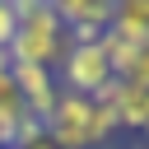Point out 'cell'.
I'll list each match as a JSON object with an SVG mask.
<instances>
[{
  "label": "cell",
  "mask_w": 149,
  "mask_h": 149,
  "mask_svg": "<svg viewBox=\"0 0 149 149\" xmlns=\"http://www.w3.org/2000/svg\"><path fill=\"white\" fill-rule=\"evenodd\" d=\"M116 112L98 98H79V93H65L56 98V112L47 121V140L56 149H107V140L116 135Z\"/></svg>",
  "instance_id": "1"
},
{
  "label": "cell",
  "mask_w": 149,
  "mask_h": 149,
  "mask_svg": "<svg viewBox=\"0 0 149 149\" xmlns=\"http://www.w3.org/2000/svg\"><path fill=\"white\" fill-rule=\"evenodd\" d=\"M19 33L9 42V65H47L56 70L65 56V28L56 19L51 0H14Z\"/></svg>",
  "instance_id": "2"
},
{
  "label": "cell",
  "mask_w": 149,
  "mask_h": 149,
  "mask_svg": "<svg viewBox=\"0 0 149 149\" xmlns=\"http://www.w3.org/2000/svg\"><path fill=\"white\" fill-rule=\"evenodd\" d=\"M112 79H116V74H112V65H107V56H102L98 42H93V47H65V56H61V88H65V93L98 98Z\"/></svg>",
  "instance_id": "3"
},
{
  "label": "cell",
  "mask_w": 149,
  "mask_h": 149,
  "mask_svg": "<svg viewBox=\"0 0 149 149\" xmlns=\"http://www.w3.org/2000/svg\"><path fill=\"white\" fill-rule=\"evenodd\" d=\"M9 79H14V88H19L23 107H28V116H37V121L47 126L51 112H56V98H61L56 74H51L47 65H9Z\"/></svg>",
  "instance_id": "4"
},
{
  "label": "cell",
  "mask_w": 149,
  "mask_h": 149,
  "mask_svg": "<svg viewBox=\"0 0 149 149\" xmlns=\"http://www.w3.org/2000/svg\"><path fill=\"white\" fill-rule=\"evenodd\" d=\"M61 28H112L116 0H51Z\"/></svg>",
  "instance_id": "5"
},
{
  "label": "cell",
  "mask_w": 149,
  "mask_h": 149,
  "mask_svg": "<svg viewBox=\"0 0 149 149\" xmlns=\"http://www.w3.org/2000/svg\"><path fill=\"white\" fill-rule=\"evenodd\" d=\"M112 33H121L135 47H149V0H116L112 9Z\"/></svg>",
  "instance_id": "6"
},
{
  "label": "cell",
  "mask_w": 149,
  "mask_h": 149,
  "mask_svg": "<svg viewBox=\"0 0 149 149\" xmlns=\"http://www.w3.org/2000/svg\"><path fill=\"white\" fill-rule=\"evenodd\" d=\"M98 47H102V56H107V65H112V74H116V79H126V70L135 65V56H140V47H135V42H126L121 33H112V28L102 33V42H98Z\"/></svg>",
  "instance_id": "7"
},
{
  "label": "cell",
  "mask_w": 149,
  "mask_h": 149,
  "mask_svg": "<svg viewBox=\"0 0 149 149\" xmlns=\"http://www.w3.org/2000/svg\"><path fill=\"white\" fill-rule=\"evenodd\" d=\"M14 33H19V14H14V0H0V51H9Z\"/></svg>",
  "instance_id": "8"
},
{
  "label": "cell",
  "mask_w": 149,
  "mask_h": 149,
  "mask_svg": "<svg viewBox=\"0 0 149 149\" xmlns=\"http://www.w3.org/2000/svg\"><path fill=\"white\" fill-rule=\"evenodd\" d=\"M126 84H135V88H149V47H140L135 65L126 70Z\"/></svg>",
  "instance_id": "9"
},
{
  "label": "cell",
  "mask_w": 149,
  "mask_h": 149,
  "mask_svg": "<svg viewBox=\"0 0 149 149\" xmlns=\"http://www.w3.org/2000/svg\"><path fill=\"white\" fill-rule=\"evenodd\" d=\"M28 149H56V144H51V140H37V144H28Z\"/></svg>",
  "instance_id": "10"
},
{
  "label": "cell",
  "mask_w": 149,
  "mask_h": 149,
  "mask_svg": "<svg viewBox=\"0 0 149 149\" xmlns=\"http://www.w3.org/2000/svg\"><path fill=\"white\" fill-rule=\"evenodd\" d=\"M5 70H9V51H0V74H5Z\"/></svg>",
  "instance_id": "11"
},
{
  "label": "cell",
  "mask_w": 149,
  "mask_h": 149,
  "mask_svg": "<svg viewBox=\"0 0 149 149\" xmlns=\"http://www.w3.org/2000/svg\"><path fill=\"white\" fill-rule=\"evenodd\" d=\"M126 149H149V144H144V140H135V144H126Z\"/></svg>",
  "instance_id": "12"
},
{
  "label": "cell",
  "mask_w": 149,
  "mask_h": 149,
  "mask_svg": "<svg viewBox=\"0 0 149 149\" xmlns=\"http://www.w3.org/2000/svg\"><path fill=\"white\" fill-rule=\"evenodd\" d=\"M144 144H149V130H144Z\"/></svg>",
  "instance_id": "13"
}]
</instances>
